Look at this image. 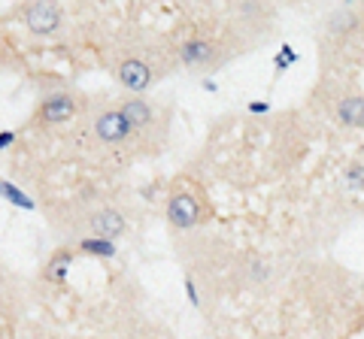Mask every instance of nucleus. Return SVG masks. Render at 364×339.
Segmentation results:
<instances>
[{
  "label": "nucleus",
  "instance_id": "obj_8",
  "mask_svg": "<svg viewBox=\"0 0 364 339\" xmlns=\"http://www.w3.org/2000/svg\"><path fill=\"white\" fill-rule=\"evenodd\" d=\"M19 19L34 37H55L64 28V10L52 0H31L19 6Z\"/></svg>",
  "mask_w": 364,
  "mask_h": 339
},
{
  "label": "nucleus",
  "instance_id": "obj_10",
  "mask_svg": "<svg viewBox=\"0 0 364 339\" xmlns=\"http://www.w3.org/2000/svg\"><path fill=\"white\" fill-rule=\"evenodd\" d=\"M73 261H76V249H70V245H58V249L49 254L46 267H43V279L49 285H64L70 276V267Z\"/></svg>",
  "mask_w": 364,
  "mask_h": 339
},
{
  "label": "nucleus",
  "instance_id": "obj_18",
  "mask_svg": "<svg viewBox=\"0 0 364 339\" xmlns=\"http://www.w3.org/2000/svg\"><path fill=\"white\" fill-rule=\"evenodd\" d=\"M270 106L267 103H249V112H267Z\"/></svg>",
  "mask_w": 364,
  "mask_h": 339
},
{
  "label": "nucleus",
  "instance_id": "obj_13",
  "mask_svg": "<svg viewBox=\"0 0 364 339\" xmlns=\"http://www.w3.org/2000/svg\"><path fill=\"white\" fill-rule=\"evenodd\" d=\"M355 28H358V15L352 10H337L328 19V34H352Z\"/></svg>",
  "mask_w": 364,
  "mask_h": 339
},
{
  "label": "nucleus",
  "instance_id": "obj_1",
  "mask_svg": "<svg viewBox=\"0 0 364 339\" xmlns=\"http://www.w3.org/2000/svg\"><path fill=\"white\" fill-rule=\"evenodd\" d=\"M176 64L173 49H167L161 40L134 37L131 43L119 46L113 55V79L119 82L128 94H143L158 79L167 76V70Z\"/></svg>",
  "mask_w": 364,
  "mask_h": 339
},
{
  "label": "nucleus",
  "instance_id": "obj_4",
  "mask_svg": "<svg viewBox=\"0 0 364 339\" xmlns=\"http://www.w3.org/2000/svg\"><path fill=\"white\" fill-rule=\"evenodd\" d=\"M58 225H64V230L76 234V239L85 236H104V239H119L128 234V215L113 203H88L82 209L70 212L67 218H61Z\"/></svg>",
  "mask_w": 364,
  "mask_h": 339
},
{
  "label": "nucleus",
  "instance_id": "obj_3",
  "mask_svg": "<svg viewBox=\"0 0 364 339\" xmlns=\"http://www.w3.org/2000/svg\"><path fill=\"white\" fill-rule=\"evenodd\" d=\"M213 206L206 197V188L192 176L173 179L167 188V200H164V218L170 221V227L176 230H192L210 221Z\"/></svg>",
  "mask_w": 364,
  "mask_h": 339
},
{
  "label": "nucleus",
  "instance_id": "obj_14",
  "mask_svg": "<svg viewBox=\"0 0 364 339\" xmlns=\"http://www.w3.org/2000/svg\"><path fill=\"white\" fill-rule=\"evenodd\" d=\"M343 185L352 188V191H364V164H361V161L346 164V170H343Z\"/></svg>",
  "mask_w": 364,
  "mask_h": 339
},
{
  "label": "nucleus",
  "instance_id": "obj_17",
  "mask_svg": "<svg viewBox=\"0 0 364 339\" xmlns=\"http://www.w3.org/2000/svg\"><path fill=\"white\" fill-rule=\"evenodd\" d=\"M10 143H15V134L13 130H3V134H0V148H10Z\"/></svg>",
  "mask_w": 364,
  "mask_h": 339
},
{
  "label": "nucleus",
  "instance_id": "obj_7",
  "mask_svg": "<svg viewBox=\"0 0 364 339\" xmlns=\"http://www.w3.org/2000/svg\"><path fill=\"white\" fill-rule=\"evenodd\" d=\"M76 115H79V94L76 91H67V88H58V91L43 94V101L37 103L34 125L43 130H55V128L70 125Z\"/></svg>",
  "mask_w": 364,
  "mask_h": 339
},
{
  "label": "nucleus",
  "instance_id": "obj_12",
  "mask_svg": "<svg viewBox=\"0 0 364 339\" xmlns=\"http://www.w3.org/2000/svg\"><path fill=\"white\" fill-rule=\"evenodd\" d=\"M0 197H3L6 203L19 206V209H37V200H34V197H28L19 185H13V182H6V179H0Z\"/></svg>",
  "mask_w": 364,
  "mask_h": 339
},
{
  "label": "nucleus",
  "instance_id": "obj_9",
  "mask_svg": "<svg viewBox=\"0 0 364 339\" xmlns=\"http://www.w3.org/2000/svg\"><path fill=\"white\" fill-rule=\"evenodd\" d=\"M331 112H334L337 125L361 130L364 128V94H358V91H343L334 101V110Z\"/></svg>",
  "mask_w": 364,
  "mask_h": 339
},
{
  "label": "nucleus",
  "instance_id": "obj_5",
  "mask_svg": "<svg viewBox=\"0 0 364 339\" xmlns=\"http://www.w3.org/2000/svg\"><path fill=\"white\" fill-rule=\"evenodd\" d=\"M170 49H173L176 64H182V67H188V70H197V73L219 70L231 58L225 40H219L216 34H206V31H188V34L179 37Z\"/></svg>",
  "mask_w": 364,
  "mask_h": 339
},
{
  "label": "nucleus",
  "instance_id": "obj_2",
  "mask_svg": "<svg viewBox=\"0 0 364 339\" xmlns=\"http://www.w3.org/2000/svg\"><path fill=\"white\" fill-rule=\"evenodd\" d=\"M82 134H85L91 152H104L110 158H131V155H140V148H143L134 137V130L128 128L119 103L97 101L85 112V130Z\"/></svg>",
  "mask_w": 364,
  "mask_h": 339
},
{
  "label": "nucleus",
  "instance_id": "obj_19",
  "mask_svg": "<svg viewBox=\"0 0 364 339\" xmlns=\"http://www.w3.org/2000/svg\"><path fill=\"white\" fill-rule=\"evenodd\" d=\"M0 339H3V336H0Z\"/></svg>",
  "mask_w": 364,
  "mask_h": 339
},
{
  "label": "nucleus",
  "instance_id": "obj_11",
  "mask_svg": "<svg viewBox=\"0 0 364 339\" xmlns=\"http://www.w3.org/2000/svg\"><path fill=\"white\" fill-rule=\"evenodd\" d=\"M119 245L113 239H104V236H85V239H76V254H88V258H101V261H113Z\"/></svg>",
  "mask_w": 364,
  "mask_h": 339
},
{
  "label": "nucleus",
  "instance_id": "obj_6",
  "mask_svg": "<svg viewBox=\"0 0 364 339\" xmlns=\"http://www.w3.org/2000/svg\"><path fill=\"white\" fill-rule=\"evenodd\" d=\"M119 110L125 115L128 128L134 130V137L140 139V146L149 148V152L161 148V143L167 139V115L158 106L140 94H128L119 101Z\"/></svg>",
  "mask_w": 364,
  "mask_h": 339
},
{
  "label": "nucleus",
  "instance_id": "obj_16",
  "mask_svg": "<svg viewBox=\"0 0 364 339\" xmlns=\"http://www.w3.org/2000/svg\"><path fill=\"white\" fill-rule=\"evenodd\" d=\"M264 276H267V267H264L261 261H258V263H252V279H258V282H261Z\"/></svg>",
  "mask_w": 364,
  "mask_h": 339
},
{
  "label": "nucleus",
  "instance_id": "obj_15",
  "mask_svg": "<svg viewBox=\"0 0 364 339\" xmlns=\"http://www.w3.org/2000/svg\"><path fill=\"white\" fill-rule=\"evenodd\" d=\"M185 294H188V303L197 309V306H201V297H197V285H195L192 276H185Z\"/></svg>",
  "mask_w": 364,
  "mask_h": 339
}]
</instances>
